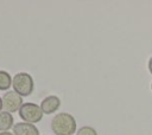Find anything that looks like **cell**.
Instances as JSON below:
<instances>
[{
	"mask_svg": "<svg viewBox=\"0 0 152 135\" xmlns=\"http://www.w3.org/2000/svg\"><path fill=\"white\" fill-rule=\"evenodd\" d=\"M51 130L55 135H74L77 131L76 120L69 112H58L51 120Z\"/></svg>",
	"mask_w": 152,
	"mask_h": 135,
	"instance_id": "obj_1",
	"label": "cell"
},
{
	"mask_svg": "<svg viewBox=\"0 0 152 135\" xmlns=\"http://www.w3.org/2000/svg\"><path fill=\"white\" fill-rule=\"evenodd\" d=\"M12 88L13 91L19 94L21 97L30 96L34 90L33 77L27 72H18L13 76Z\"/></svg>",
	"mask_w": 152,
	"mask_h": 135,
	"instance_id": "obj_2",
	"label": "cell"
},
{
	"mask_svg": "<svg viewBox=\"0 0 152 135\" xmlns=\"http://www.w3.org/2000/svg\"><path fill=\"white\" fill-rule=\"evenodd\" d=\"M18 112H19L20 118L24 120V122L32 123V124L38 123L39 121H42L43 115H44L40 107L36 103H32V102L24 103Z\"/></svg>",
	"mask_w": 152,
	"mask_h": 135,
	"instance_id": "obj_3",
	"label": "cell"
},
{
	"mask_svg": "<svg viewBox=\"0 0 152 135\" xmlns=\"http://www.w3.org/2000/svg\"><path fill=\"white\" fill-rule=\"evenodd\" d=\"M24 104V101H23V97L17 94L15 91L13 90H10V91H6L2 96V107H4V110L10 112V114H13L15 111H19V109L21 108V105Z\"/></svg>",
	"mask_w": 152,
	"mask_h": 135,
	"instance_id": "obj_4",
	"label": "cell"
},
{
	"mask_svg": "<svg viewBox=\"0 0 152 135\" xmlns=\"http://www.w3.org/2000/svg\"><path fill=\"white\" fill-rule=\"evenodd\" d=\"M39 107H40L43 114L51 115V114H53L55 111H57L59 109L61 99L56 95H50V96H46L45 98H43V101L40 102Z\"/></svg>",
	"mask_w": 152,
	"mask_h": 135,
	"instance_id": "obj_5",
	"label": "cell"
},
{
	"mask_svg": "<svg viewBox=\"0 0 152 135\" xmlns=\"http://www.w3.org/2000/svg\"><path fill=\"white\" fill-rule=\"evenodd\" d=\"M13 134L14 135H39V129L27 122H18L13 126Z\"/></svg>",
	"mask_w": 152,
	"mask_h": 135,
	"instance_id": "obj_6",
	"label": "cell"
},
{
	"mask_svg": "<svg viewBox=\"0 0 152 135\" xmlns=\"http://www.w3.org/2000/svg\"><path fill=\"white\" fill-rule=\"evenodd\" d=\"M14 126L13 115L2 110L0 112V131H8Z\"/></svg>",
	"mask_w": 152,
	"mask_h": 135,
	"instance_id": "obj_7",
	"label": "cell"
},
{
	"mask_svg": "<svg viewBox=\"0 0 152 135\" xmlns=\"http://www.w3.org/2000/svg\"><path fill=\"white\" fill-rule=\"evenodd\" d=\"M13 77L5 70H0V91H8L12 86Z\"/></svg>",
	"mask_w": 152,
	"mask_h": 135,
	"instance_id": "obj_8",
	"label": "cell"
},
{
	"mask_svg": "<svg viewBox=\"0 0 152 135\" xmlns=\"http://www.w3.org/2000/svg\"><path fill=\"white\" fill-rule=\"evenodd\" d=\"M76 135H97V131L90 126H83L77 129Z\"/></svg>",
	"mask_w": 152,
	"mask_h": 135,
	"instance_id": "obj_9",
	"label": "cell"
},
{
	"mask_svg": "<svg viewBox=\"0 0 152 135\" xmlns=\"http://www.w3.org/2000/svg\"><path fill=\"white\" fill-rule=\"evenodd\" d=\"M147 66H148V71H150V73L152 75V57L148 59V63H147Z\"/></svg>",
	"mask_w": 152,
	"mask_h": 135,
	"instance_id": "obj_10",
	"label": "cell"
},
{
	"mask_svg": "<svg viewBox=\"0 0 152 135\" xmlns=\"http://www.w3.org/2000/svg\"><path fill=\"white\" fill-rule=\"evenodd\" d=\"M0 135H14V134L11 131H0Z\"/></svg>",
	"mask_w": 152,
	"mask_h": 135,
	"instance_id": "obj_11",
	"label": "cell"
},
{
	"mask_svg": "<svg viewBox=\"0 0 152 135\" xmlns=\"http://www.w3.org/2000/svg\"><path fill=\"white\" fill-rule=\"evenodd\" d=\"M4 110V107H2V97H0V112Z\"/></svg>",
	"mask_w": 152,
	"mask_h": 135,
	"instance_id": "obj_12",
	"label": "cell"
},
{
	"mask_svg": "<svg viewBox=\"0 0 152 135\" xmlns=\"http://www.w3.org/2000/svg\"><path fill=\"white\" fill-rule=\"evenodd\" d=\"M151 90H152V83H151Z\"/></svg>",
	"mask_w": 152,
	"mask_h": 135,
	"instance_id": "obj_13",
	"label": "cell"
}]
</instances>
